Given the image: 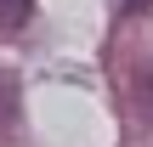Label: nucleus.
<instances>
[{"label":"nucleus","instance_id":"1","mask_svg":"<svg viewBox=\"0 0 153 147\" xmlns=\"http://www.w3.org/2000/svg\"><path fill=\"white\" fill-rule=\"evenodd\" d=\"M34 11V0H0V28H23Z\"/></svg>","mask_w":153,"mask_h":147},{"label":"nucleus","instance_id":"2","mask_svg":"<svg viewBox=\"0 0 153 147\" xmlns=\"http://www.w3.org/2000/svg\"><path fill=\"white\" fill-rule=\"evenodd\" d=\"M136 6H142V0H125V11H136Z\"/></svg>","mask_w":153,"mask_h":147}]
</instances>
